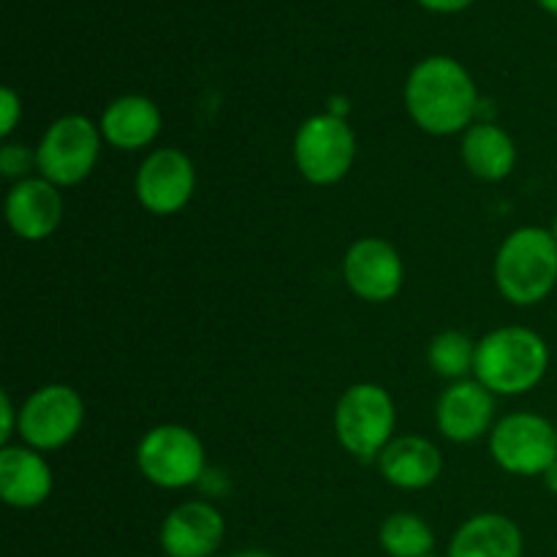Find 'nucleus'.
<instances>
[{
	"instance_id": "obj_1",
	"label": "nucleus",
	"mask_w": 557,
	"mask_h": 557,
	"mask_svg": "<svg viewBox=\"0 0 557 557\" xmlns=\"http://www.w3.org/2000/svg\"><path fill=\"white\" fill-rule=\"evenodd\" d=\"M406 109L433 136H451L473 125L479 92L471 74L451 58H428L406 82Z\"/></svg>"
},
{
	"instance_id": "obj_2",
	"label": "nucleus",
	"mask_w": 557,
	"mask_h": 557,
	"mask_svg": "<svg viewBox=\"0 0 557 557\" xmlns=\"http://www.w3.org/2000/svg\"><path fill=\"white\" fill-rule=\"evenodd\" d=\"M547 368V343L525 326H500L476 343L473 373L493 395H525L542 384Z\"/></svg>"
},
{
	"instance_id": "obj_3",
	"label": "nucleus",
	"mask_w": 557,
	"mask_h": 557,
	"mask_svg": "<svg viewBox=\"0 0 557 557\" xmlns=\"http://www.w3.org/2000/svg\"><path fill=\"white\" fill-rule=\"evenodd\" d=\"M495 283L511 305L531 308L557 286V243L553 232L522 226L511 232L495 256Z\"/></svg>"
},
{
	"instance_id": "obj_4",
	"label": "nucleus",
	"mask_w": 557,
	"mask_h": 557,
	"mask_svg": "<svg viewBox=\"0 0 557 557\" xmlns=\"http://www.w3.org/2000/svg\"><path fill=\"white\" fill-rule=\"evenodd\" d=\"M397 411L392 395L379 384H354L337 400L335 433L343 449L370 462L392 444Z\"/></svg>"
},
{
	"instance_id": "obj_5",
	"label": "nucleus",
	"mask_w": 557,
	"mask_h": 557,
	"mask_svg": "<svg viewBox=\"0 0 557 557\" xmlns=\"http://www.w3.org/2000/svg\"><path fill=\"white\" fill-rule=\"evenodd\" d=\"M101 128L82 114L58 117L36 147V163L44 180L58 188L79 185L90 177L101 152Z\"/></svg>"
},
{
	"instance_id": "obj_6",
	"label": "nucleus",
	"mask_w": 557,
	"mask_h": 557,
	"mask_svg": "<svg viewBox=\"0 0 557 557\" xmlns=\"http://www.w3.org/2000/svg\"><path fill=\"white\" fill-rule=\"evenodd\" d=\"M357 136L337 114H313L294 136V161L299 174L313 185H335L351 172Z\"/></svg>"
},
{
	"instance_id": "obj_7",
	"label": "nucleus",
	"mask_w": 557,
	"mask_h": 557,
	"mask_svg": "<svg viewBox=\"0 0 557 557\" xmlns=\"http://www.w3.org/2000/svg\"><path fill=\"white\" fill-rule=\"evenodd\" d=\"M141 476L163 490H183L205 476V446L183 424H161L141 438L136 449Z\"/></svg>"
},
{
	"instance_id": "obj_8",
	"label": "nucleus",
	"mask_w": 557,
	"mask_h": 557,
	"mask_svg": "<svg viewBox=\"0 0 557 557\" xmlns=\"http://www.w3.org/2000/svg\"><path fill=\"white\" fill-rule=\"evenodd\" d=\"M490 451L504 471L544 476L557 460V428L539 413H509L490 433Z\"/></svg>"
},
{
	"instance_id": "obj_9",
	"label": "nucleus",
	"mask_w": 557,
	"mask_h": 557,
	"mask_svg": "<svg viewBox=\"0 0 557 557\" xmlns=\"http://www.w3.org/2000/svg\"><path fill=\"white\" fill-rule=\"evenodd\" d=\"M85 422L79 392L65 384H49L33 392L20 411V435L30 449L52 451L74 441Z\"/></svg>"
},
{
	"instance_id": "obj_10",
	"label": "nucleus",
	"mask_w": 557,
	"mask_h": 557,
	"mask_svg": "<svg viewBox=\"0 0 557 557\" xmlns=\"http://www.w3.org/2000/svg\"><path fill=\"white\" fill-rule=\"evenodd\" d=\"M196 190L194 161L183 150L161 147L141 161L136 172V196L152 215H174Z\"/></svg>"
},
{
	"instance_id": "obj_11",
	"label": "nucleus",
	"mask_w": 557,
	"mask_h": 557,
	"mask_svg": "<svg viewBox=\"0 0 557 557\" xmlns=\"http://www.w3.org/2000/svg\"><path fill=\"white\" fill-rule=\"evenodd\" d=\"M343 277L348 288L364 302H389L400 294L403 259L392 243L379 237H362L348 248L343 259Z\"/></svg>"
},
{
	"instance_id": "obj_12",
	"label": "nucleus",
	"mask_w": 557,
	"mask_h": 557,
	"mask_svg": "<svg viewBox=\"0 0 557 557\" xmlns=\"http://www.w3.org/2000/svg\"><path fill=\"white\" fill-rule=\"evenodd\" d=\"M5 221L16 237L38 243L58 232L63 221V196L58 185L44 177H27L14 183L5 196Z\"/></svg>"
},
{
	"instance_id": "obj_13",
	"label": "nucleus",
	"mask_w": 557,
	"mask_h": 557,
	"mask_svg": "<svg viewBox=\"0 0 557 557\" xmlns=\"http://www.w3.org/2000/svg\"><path fill=\"white\" fill-rule=\"evenodd\" d=\"M226 533L223 515L205 500H188L169 511L161 525V547L169 557H212Z\"/></svg>"
},
{
	"instance_id": "obj_14",
	"label": "nucleus",
	"mask_w": 557,
	"mask_h": 557,
	"mask_svg": "<svg viewBox=\"0 0 557 557\" xmlns=\"http://www.w3.org/2000/svg\"><path fill=\"white\" fill-rule=\"evenodd\" d=\"M495 395L479 381H455L441 395L435 419L438 430L455 444H471L493 428Z\"/></svg>"
},
{
	"instance_id": "obj_15",
	"label": "nucleus",
	"mask_w": 557,
	"mask_h": 557,
	"mask_svg": "<svg viewBox=\"0 0 557 557\" xmlns=\"http://www.w3.org/2000/svg\"><path fill=\"white\" fill-rule=\"evenodd\" d=\"M52 493V468L30 446L0 451V498L14 509H36Z\"/></svg>"
},
{
	"instance_id": "obj_16",
	"label": "nucleus",
	"mask_w": 557,
	"mask_h": 557,
	"mask_svg": "<svg viewBox=\"0 0 557 557\" xmlns=\"http://www.w3.org/2000/svg\"><path fill=\"white\" fill-rule=\"evenodd\" d=\"M381 476L400 490H424L438 482L444 471V460L433 441L422 435H403L392 438V444L379 457Z\"/></svg>"
},
{
	"instance_id": "obj_17",
	"label": "nucleus",
	"mask_w": 557,
	"mask_h": 557,
	"mask_svg": "<svg viewBox=\"0 0 557 557\" xmlns=\"http://www.w3.org/2000/svg\"><path fill=\"white\" fill-rule=\"evenodd\" d=\"M161 109L145 96H123L101 114V136L117 150H141L161 134Z\"/></svg>"
},
{
	"instance_id": "obj_18",
	"label": "nucleus",
	"mask_w": 557,
	"mask_h": 557,
	"mask_svg": "<svg viewBox=\"0 0 557 557\" xmlns=\"http://www.w3.org/2000/svg\"><path fill=\"white\" fill-rule=\"evenodd\" d=\"M449 557H522V531L504 515H476L451 536Z\"/></svg>"
},
{
	"instance_id": "obj_19",
	"label": "nucleus",
	"mask_w": 557,
	"mask_h": 557,
	"mask_svg": "<svg viewBox=\"0 0 557 557\" xmlns=\"http://www.w3.org/2000/svg\"><path fill=\"white\" fill-rule=\"evenodd\" d=\"M462 161L473 177L498 183L509 177L517 163L515 139L500 125L473 123L462 136Z\"/></svg>"
},
{
	"instance_id": "obj_20",
	"label": "nucleus",
	"mask_w": 557,
	"mask_h": 557,
	"mask_svg": "<svg viewBox=\"0 0 557 557\" xmlns=\"http://www.w3.org/2000/svg\"><path fill=\"white\" fill-rule=\"evenodd\" d=\"M379 542L389 557H430L435 536L422 517L400 511V515L386 517Z\"/></svg>"
},
{
	"instance_id": "obj_21",
	"label": "nucleus",
	"mask_w": 557,
	"mask_h": 557,
	"mask_svg": "<svg viewBox=\"0 0 557 557\" xmlns=\"http://www.w3.org/2000/svg\"><path fill=\"white\" fill-rule=\"evenodd\" d=\"M428 362L444 379L462 381L468 373H473V364H476V343L462 332H441L430 343Z\"/></svg>"
},
{
	"instance_id": "obj_22",
	"label": "nucleus",
	"mask_w": 557,
	"mask_h": 557,
	"mask_svg": "<svg viewBox=\"0 0 557 557\" xmlns=\"http://www.w3.org/2000/svg\"><path fill=\"white\" fill-rule=\"evenodd\" d=\"M30 169H38L36 150L25 145H3L0 147V172L9 180H27Z\"/></svg>"
},
{
	"instance_id": "obj_23",
	"label": "nucleus",
	"mask_w": 557,
	"mask_h": 557,
	"mask_svg": "<svg viewBox=\"0 0 557 557\" xmlns=\"http://www.w3.org/2000/svg\"><path fill=\"white\" fill-rule=\"evenodd\" d=\"M0 112H3L0 136L5 139V136L16 128V123H20V117H22V101H20V96L11 90V87H3V90H0Z\"/></svg>"
},
{
	"instance_id": "obj_24",
	"label": "nucleus",
	"mask_w": 557,
	"mask_h": 557,
	"mask_svg": "<svg viewBox=\"0 0 557 557\" xmlns=\"http://www.w3.org/2000/svg\"><path fill=\"white\" fill-rule=\"evenodd\" d=\"M0 417H3V428H0V444L9 446V438L14 435V428L20 430V413L14 411V403H11L9 392L0 395Z\"/></svg>"
},
{
	"instance_id": "obj_25",
	"label": "nucleus",
	"mask_w": 557,
	"mask_h": 557,
	"mask_svg": "<svg viewBox=\"0 0 557 557\" xmlns=\"http://www.w3.org/2000/svg\"><path fill=\"white\" fill-rule=\"evenodd\" d=\"M424 9L441 11V14H451V11H462L466 5H471V0H419Z\"/></svg>"
},
{
	"instance_id": "obj_26",
	"label": "nucleus",
	"mask_w": 557,
	"mask_h": 557,
	"mask_svg": "<svg viewBox=\"0 0 557 557\" xmlns=\"http://www.w3.org/2000/svg\"><path fill=\"white\" fill-rule=\"evenodd\" d=\"M544 484H547L549 493L557 495V460L544 471Z\"/></svg>"
},
{
	"instance_id": "obj_27",
	"label": "nucleus",
	"mask_w": 557,
	"mask_h": 557,
	"mask_svg": "<svg viewBox=\"0 0 557 557\" xmlns=\"http://www.w3.org/2000/svg\"><path fill=\"white\" fill-rule=\"evenodd\" d=\"M232 557H272V555L264 553V549H245V553H237Z\"/></svg>"
},
{
	"instance_id": "obj_28",
	"label": "nucleus",
	"mask_w": 557,
	"mask_h": 557,
	"mask_svg": "<svg viewBox=\"0 0 557 557\" xmlns=\"http://www.w3.org/2000/svg\"><path fill=\"white\" fill-rule=\"evenodd\" d=\"M539 3H542L544 9L549 11V14H555V16H557V0H539Z\"/></svg>"
},
{
	"instance_id": "obj_29",
	"label": "nucleus",
	"mask_w": 557,
	"mask_h": 557,
	"mask_svg": "<svg viewBox=\"0 0 557 557\" xmlns=\"http://www.w3.org/2000/svg\"><path fill=\"white\" fill-rule=\"evenodd\" d=\"M549 232H553V237H555V243H557V215H555V221H553V228H549Z\"/></svg>"
}]
</instances>
